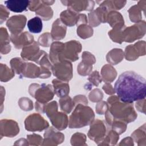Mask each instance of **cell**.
I'll return each instance as SVG.
<instances>
[{
  "mask_svg": "<svg viewBox=\"0 0 146 146\" xmlns=\"http://www.w3.org/2000/svg\"><path fill=\"white\" fill-rule=\"evenodd\" d=\"M52 82L54 93L58 97L62 98L68 95L70 87L67 82L62 81L58 79H54Z\"/></svg>",
  "mask_w": 146,
  "mask_h": 146,
  "instance_id": "23",
  "label": "cell"
},
{
  "mask_svg": "<svg viewBox=\"0 0 146 146\" xmlns=\"http://www.w3.org/2000/svg\"><path fill=\"white\" fill-rule=\"evenodd\" d=\"M26 63L23 62V60L19 58H13L10 60V66L11 67V69L17 74L21 75Z\"/></svg>",
  "mask_w": 146,
  "mask_h": 146,
  "instance_id": "35",
  "label": "cell"
},
{
  "mask_svg": "<svg viewBox=\"0 0 146 146\" xmlns=\"http://www.w3.org/2000/svg\"><path fill=\"white\" fill-rule=\"evenodd\" d=\"M42 5V1H30L29 9L32 11H36Z\"/></svg>",
  "mask_w": 146,
  "mask_h": 146,
  "instance_id": "47",
  "label": "cell"
},
{
  "mask_svg": "<svg viewBox=\"0 0 146 146\" xmlns=\"http://www.w3.org/2000/svg\"><path fill=\"white\" fill-rule=\"evenodd\" d=\"M27 138L28 141L30 143V145H42L41 143L43 141L42 137L35 133H33L32 135H29L27 136Z\"/></svg>",
  "mask_w": 146,
  "mask_h": 146,
  "instance_id": "44",
  "label": "cell"
},
{
  "mask_svg": "<svg viewBox=\"0 0 146 146\" xmlns=\"http://www.w3.org/2000/svg\"><path fill=\"white\" fill-rule=\"evenodd\" d=\"M102 79L106 83H110L113 82L117 76L116 70L110 64H105L101 70Z\"/></svg>",
  "mask_w": 146,
  "mask_h": 146,
  "instance_id": "25",
  "label": "cell"
},
{
  "mask_svg": "<svg viewBox=\"0 0 146 146\" xmlns=\"http://www.w3.org/2000/svg\"><path fill=\"white\" fill-rule=\"evenodd\" d=\"M108 11L103 7L99 6L96 10L88 13V23L90 26L96 27L101 23L107 22Z\"/></svg>",
  "mask_w": 146,
  "mask_h": 146,
  "instance_id": "14",
  "label": "cell"
},
{
  "mask_svg": "<svg viewBox=\"0 0 146 146\" xmlns=\"http://www.w3.org/2000/svg\"><path fill=\"white\" fill-rule=\"evenodd\" d=\"M51 70L57 79L63 82H69L73 76L72 66L68 60H64L54 63Z\"/></svg>",
  "mask_w": 146,
  "mask_h": 146,
  "instance_id": "8",
  "label": "cell"
},
{
  "mask_svg": "<svg viewBox=\"0 0 146 146\" xmlns=\"http://www.w3.org/2000/svg\"><path fill=\"white\" fill-rule=\"evenodd\" d=\"M107 133L106 127L103 121L97 119L91 124L88 136L99 145Z\"/></svg>",
  "mask_w": 146,
  "mask_h": 146,
  "instance_id": "10",
  "label": "cell"
},
{
  "mask_svg": "<svg viewBox=\"0 0 146 146\" xmlns=\"http://www.w3.org/2000/svg\"><path fill=\"white\" fill-rule=\"evenodd\" d=\"M44 52V51L40 50L38 43L34 41L22 48L21 55L24 60L34 61L37 63Z\"/></svg>",
  "mask_w": 146,
  "mask_h": 146,
  "instance_id": "11",
  "label": "cell"
},
{
  "mask_svg": "<svg viewBox=\"0 0 146 146\" xmlns=\"http://www.w3.org/2000/svg\"><path fill=\"white\" fill-rule=\"evenodd\" d=\"M45 113L55 128L59 131L66 128L68 124L67 116L64 113L58 112V104L56 101L46 104Z\"/></svg>",
  "mask_w": 146,
  "mask_h": 146,
  "instance_id": "4",
  "label": "cell"
},
{
  "mask_svg": "<svg viewBox=\"0 0 146 146\" xmlns=\"http://www.w3.org/2000/svg\"><path fill=\"white\" fill-rule=\"evenodd\" d=\"M67 28L65 25L61 21L60 19L58 18L54 22L52 26L51 35L53 40H59L65 37Z\"/></svg>",
  "mask_w": 146,
  "mask_h": 146,
  "instance_id": "20",
  "label": "cell"
},
{
  "mask_svg": "<svg viewBox=\"0 0 146 146\" xmlns=\"http://www.w3.org/2000/svg\"><path fill=\"white\" fill-rule=\"evenodd\" d=\"M29 92L37 102L43 104H46L52 100L55 94L52 86L44 83L41 85L36 83L31 84L29 86Z\"/></svg>",
  "mask_w": 146,
  "mask_h": 146,
  "instance_id": "5",
  "label": "cell"
},
{
  "mask_svg": "<svg viewBox=\"0 0 146 146\" xmlns=\"http://www.w3.org/2000/svg\"><path fill=\"white\" fill-rule=\"evenodd\" d=\"M44 137L42 145H58L62 143L64 139V135L56 131L53 127L47 128Z\"/></svg>",
  "mask_w": 146,
  "mask_h": 146,
  "instance_id": "16",
  "label": "cell"
},
{
  "mask_svg": "<svg viewBox=\"0 0 146 146\" xmlns=\"http://www.w3.org/2000/svg\"><path fill=\"white\" fill-rule=\"evenodd\" d=\"M124 56V52L120 48H114L109 51L106 56L107 61L112 65L120 63Z\"/></svg>",
  "mask_w": 146,
  "mask_h": 146,
  "instance_id": "27",
  "label": "cell"
},
{
  "mask_svg": "<svg viewBox=\"0 0 146 146\" xmlns=\"http://www.w3.org/2000/svg\"><path fill=\"white\" fill-rule=\"evenodd\" d=\"M86 135L77 132L72 136L71 139V143L72 145H86L85 141L86 140Z\"/></svg>",
  "mask_w": 146,
  "mask_h": 146,
  "instance_id": "40",
  "label": "cell"
},
{
  "mask_svg": "<svg viewBox=\"0 0 146 146\" xmlns=\"http://www.w3.org/2000/svg\"><path fill=\"white\" fill-rule=\"evenodd\" d=\"M92 70V65L88 64L82 61L78 66L77 71L78 74L82 76H86L89 75Z\"/></svg>",
  "mask_w": 146,
  "mask_h": 146,
  "instance_id": "39",
  "label": "cell"
},
{
  "mask_svg": "<svg viewBox=\"0 0 146 146\" xmlns=\"http://www.w3.org/2000/svg\"><path fill=\"white\" fill-rule=\"evenodd\" d=\"M94 118L95 114L92 108L85 104H78L70 116L68 127L70 128H79L91 124Z\"/></svg>",
  "mask_w": 146,
  "mask_h": 146,
  "instance_id": "3",
  "label": "cell"
},
{
  "mask_svg": "<svg viewBox=\"0 0 146 146\" xmlns=\"http://www.w3.org/2000/svg\"><path fill=\"white\" fill-rule=\"evenodd\" d=\"M20 108L25 111H30L33 108V102L27 98H21L18 102Z\"/></svg>",
  "mask_w": 146,
  "mask_h": 146,
  "instance_id": "41",
  "label": "cell"
},
{
  "mask_svg": "<svg viewBox=\"0 0 146 146\" xmlns=\"http://www.w3.org/2000/svg\"><path fill=\"white\" fill-rule=\"evenodd\" d=\"M27 25L29 30L32 33H39L42 30V21L41 18L38 17H35L29 20Z\"/></svg>",
  "mask_w": 146,
  "mask_h": 146,
  "instance_id": "31",
  "label": "cell"
},
{
  "mask_svg": "<svg viewBox=\"0 0 146 146\" xmlns=\"http://www.w3.org/2000/svg\"><path fill=\"white\" fill-rule=\"evenodd\" d=\"M6 7L10 11L15 13H21L27 11L30 1L27 0H9L5 1Z\"/></svg>",
  "mask_w": 146,
  "mask_h": 146,
  "instance_id": "21",
  "label": "cell"
},
{
  "mask_svg": "<svg viewBox=\"0 0 146 146\" xmlns=\"http://www.w3.org/2000/svg\"><path fill=\"white\" fill-rule=\"evenodd\" d=\"M10 39L15 47L18 49L30 44L34 42L33 36L27 31L21 33L18 35L11 34Z\"/></svg>",
  "mask_w": 146,
  "mask_h": 146,
  "instance_id": "18",
  "label": "cell"
},
{
  "mask_svg": "<svg viewBox=\"0 0 146 146\" xmlns=\"http://www.w3.org/2000/svg\"><path fill=\"white\" fill-rule=\"evenodd\" d=\"M52 39L50 33H44L38 38V43L43 47H48L50 45Z\"/></svg>",
  "mask_w": 146,
  "mask_h": 146,
  "instance_id": "42",
  "label": "cell"
},
{
  "mask_svg": "<svg viewBox=\"0 0 146 146\" xmlns=\"http://www.w3.org/2000/svg\"><path fill=\"white\" fill-rule=\"evenodd\" d=\"M25 129L29 131H42L48 128V123L39 113H33L25 120Z\"/></svg>",
  "mask_w": 146,
  "mask_h": 146,
  "instance_id": "9",
  "label": "cell"
},
{
  "mask_svg": "<svg viewBox=\"0 0 146 146\" xmlns=\"http://www.w3.org/2000/svg\"><path fill=\"white\" fill-rule=\"evenodd\" d=\"M93 29L90 26L83 24L78 26L77 29V34L82 39H86L91 37L93 35Z\"/></svg>",
  "mask_w": 146,
  "mask_h": 146,
  "instance_id": "36",
  "label": "cell"
},
{
  "mask_svg": "<svg viewBox=\"0 0 146 146\" xmlns=\"http://www.w3.org/2000/svg\"><path fill=\"white\" fill-rule=\"evenodd\" d=\"M80 15V14L68 8L60 13V19L65 25L73 26L75 25H78Z\"/></svg>",
  "mask_w": 146,
  "mask_h": 146,
  "instance_id": "19",
  "label": "cell"
},
{
  "mask_svg": "<svg viewBox=\"0 0 146 146\" xmlns=\"http://www.w3.org/2000/svg\"><path fill=\"white\" fill-rule=\"evenodd\" d=\"M145 99L139 100L136 103V107L139 111L145 113Z\"/></svg>",
  "mask_w": 146,
  "mask_h": 146,
  "instance_id": "48",
  "label": "cell"
},
{
  "mask_svg": "<svg viewBox=\"0 0 146 146\" xmlns=\"http://www.w3.org/2000/svg\"><path fill=\"white\" fill-rule=\"evenodd\" d=\"M141 9L137 5H133L128 10L130 20L134 23H137L141 21Z\"/></svg>",
  "mask_w": 146,
  "mask_h": 146,
  "instance_id": "33",
  "label": "cell"
},
{
  "mask_svg": "<svg viewBox=\"0 0 146 146\" xmlns=\"http://www.w3.org/2000/svg\"><path fill=\"white\" fill-rule=\"evenodd\" d=\"M114 90L121 102L132 103L145 99L146 80L133 71H125L119 75L115 83Z\"/></svg>",
  "mask_w": 146,
  "mask_h": 146,
  "instance_id": "1",
  "label": "cell"
},
{
  "mask_svg": "<svg viewBox=\"0 0 146 146\" xmlns=\"http://www.w3.org/2000/svg\"><path fill=\"white\" fill-rule=\"evenodd\" d=\"M145 3H146V1H140L137 3V5L140 6V7L143 11V13L144 14H145Z\"/></svg>",
  "mask_w": 146,
  "mask_h": 146,
  "instance_id": "51",
  "label": "cell"
},
{
  "mask_svg": "<svg viewBox=\"0 0 146 146\" xmlns=\"http://www.w3.org/2000/svg\"><path fill=\"white\" fill-rule=\"evenodd\" d=\"M119 139V134L114 130L111 129L107 132V133H106L105 137L101 141L103 143H101L100 145H106V143H108L107 145H115Z\"/></svg>",
  "mask_w": 146,
  "mask_h": 146,
  "instance_id": "34",
  "label": "cell"
},
{
  "mask_svg": "<svg viewBox=\"0 0 146 146\" xmlns=\"http://www.w3.org/2000/svg\"><path fill=\"white\" fill-rule=\"evenodd\" d=\"M125 58L127 60L133 61L140 56L145 55V42L141 40L134 44L127 46L124 52Z\"/></svg>",
  "mask_w": 146,
  "mask_h": 146,
  "instance_id": "12",
  "label": "cell"
},
{
  "mask_svg": "<svg viewBox=\"0 0 146 146\" xmlns=\"http://www.w3.org/2000/svg\"><path fill=\"white\" fill-rule=\"evenodd\" d=\"M103 92L98 88L92 91L89 94V99L92 102H98L102 101L103 99Z\"/></svg>",
  "mask_w": 146,
  "mask_h": 146,
  "instance_id": "43",
  "label": "cell"
},
{
  "mask_svg": "<svg viewBox=\"0 0 146 146\" xmlns=\"http://www.w3.org/2000/svg\"><path fill=\"white\" fill-rule=\"evenodd\" d=\"M19 132V128L16 121L7 119L1 120V136L12 137L18 134Z\"/></svg>",
  "mask_w": 146,
  "mask_h": 146,
  "instance_id": "17",
  "label": "cell"
},
{
  "mask_svg": "<svg viewBox=\"0 0 146 146\" xmlns=\"http://www.w3.org/2000/svg\"><path fill=\"white\" fill-rule=\"evenodd\" d=\"M73 100L75 103V104H76L77 103H80L85 105H87L88 104L87 99L84 95H76V96L74 97Z\"/></svg>",
  "mask_w": 146,
  "mask_h": 146,
  "instance_id": "49",
  "label": "cell"
},
{
  "mask_svg": "<svg viewBox=\"0 0 146 146\" xmlns=\"http://www.w3.org/2000/svg\"><path fill=\"white\" fill-rule=\"evenodd\" d=\"M125 27L124 25H116L109 31L108 35L113 42L117 43H121L123 42V30Z\"/></svg>",
  "mask_w": 146,
  "mask_h": 146,
  "instance_id": "28",
  "label": "cell"
},
{
  "mask_svg": "<svg viewBox=\"0 0 146 146\" xmlns=\"http://www.w3.org/2000/svg\"><path fill=\"white\" fill-rule=\"evenodd\" d=\"M146 31V24L144 21L135 23L133 25L126 27L123 30V42H133L143 38Z\"/></svg>",
  "mask_w": 146,
  "mask_h": 146,
  "instance_id": "7",
  "label": "cell"
},
{
  "mask_svg": "<svg viewBox=\"0 0 146 146\" xmlns=\"http://www.w3.org/2000/svg\"><path fill=\"white\" fill-rule=\"evenodd\" d=\"M107 104L108 111L115 119L128 123L134 121L137 116L133 104L121 102L117 96L109 97Z\"/></svg>",
  "mask_w": 146,
  "mask_h": 146,
  "instance_id": "2",
  "label": "cell"
},
{
  "mask_svg": "<svg viewBox=\"0 0 146 146\" xmlns=\"http://www.w3.org/2000/svg\"><path fill=\"white\" fill-rule=\"evenodd\" d=\"M131 136L132 138L137 144L140 141H143L145 144V124H144L143 125L135 131Z\"/></svg>",
  "mask_w": 146,
  "mask_h": 146,
  "instance_id": "37",
  "label": "cell"
},
{
  "mask_svg": "<svg viewBox=\"0 0 146 146\" xmlns=\"http://www.w3.org/2000/svg\"><path fill=\"white\" fill-rule=\"evenodd\" d=\"M1 70L4 71V73L1 72V80L2 82H7L14 76V71L12 69L9 68L6 64L3 63H1Z\"/></svg>",
  "mask_w": 146,
  "mask_h": 146,
  "instance_id": "38",
  "label": "cell"
},
{
  "mask_svg": "<svg viewBox=\"0 0 146 146\" xmlns=\"http://www.w3.org/2000/svg\"><path fill=\"white\" fill-rule=\"evenodd\" d=\"M82 44L77 40H70L64 43L59 58V62L68 60L75 62L79 59L78 54L82 50Z\"/></svg>",
  "mask_w": 146,
  "mask_h": 146,
  "instance_id": "6",
  "label": "cell"
},
{
  "mask_svg": "<svg viewBox=\"0 0 146 146\" xmlns=\"http://www.w3.org/2000/svg\"><path fill=\"white\" fill-rule=\"evenodd\" d=\"M55 2L54 1H42V5L35 11L36 15H38L43 21L50 19L53 15V11L49 6Z\"/></svg>",
  "mask_w": 146,
  "mask_h": 146,
  "instance_id": "22",
  "label": "cell"
},
{
  "mask_svg": "<svg viewBox=\"0 0 146 146\" xmlns=\"http://www.w3.org/2000/svg\"><path fill=\"white\" fill-rule=\"evenodd\" d=\"M107 22H108L112 27L116 25H124L123 16L120 13L116 11H111L108 13L107 17Z\"/></svg>",
  "mask_w": 146,
  "mask_h": 146,
  "instance_id": "30",
  "label": "cell"
},
{
  "mask_svg": "<svg viewBox=\"0 0 146 146\" xmlns=\"http://www.w3.org/2000/svg\"><path fill=\"white\" fill-rule=\"evenodd\" d=\"M61 2L68 9L77 13L84 10L92 11L95 5L93 1H62Z\"/></svg>",
  "mask_w": 146,
  "mask_h": 146,
  "instance_id": "15",
  "label": "cell"
},
{
  "mask_svg": "<svg viewBox=\"0 0 146 146\" xmlns=\"http://www.w3.org/2000/svg\"><path fill=\"white\" fill-rule=\"evenodd\" d=\"M22 76L29 78H40L41 67H38L34 63H26Z\"/></svg>",
  "mask_w": 146,
  "mask_h": 146,
  "instance_id": "24",
  "label": "cell"
},
{
  "mask_svg": "<svg viewBox=\"0 0 146 146\" xmlns=\"http://www.w3.org/2000/svg\"><path fill=\"white\" fill-rule=\"evenodd\" d=\"M26 23V17L23 15L12 16L7 21L6 26L13 35H18L22 33Z\"/></svg>",
  "mask_w": 146,
  "mask_h": 146,
  "instance_id": "13",
  "label": "cell"
},
{
  "mask_svg": "<svg viewBox=\"0 0 146 146\" xmlns=\"http://www.w3.org/2000/svg\"><path fill=\"white\" fill-rule=\"evenodd\" d=\"M103 89L105 92L108 95H112L115 93L114 88H113L112 85L110 83H105L103 86Z\"/></svg>",
  "mask_w": 146,
  "mask_h": 146,
  "instance_id": "50",
  "label": "cell"
},
{
  "mask_svg": "<svg viewBox=\"0 0 146 146\" xmlns=\"http://www.w3.org/2000/svg\"><path fill=\"white\" fill-rule=\"evenodd\" d=\"M88 80L91 83L96 86H98L99 84L102 81V77L100 76L99 72L97 71H95L92 72L91 74L90 75L89 78H88Z\"/></svg>",
  "mask_w": 146,
  "mask_h": 146,
  "instance_id": "45",
  "label": "cell"
},
{
  "mask_svg": "<svg viewBox=\"0 0 146 146\" xmlns=\"http://www.w3.org/2000/svg\"><path fill=\"white\" fill-rule=\"evenodd\" d=\"M59 104L61 110L66 113H69L75 105L74 100L68 95L60 98Z\"/></svg>",
  "mask_w": 146,
  "mask_h": 146,
  "instance_id": "32",
  "label": "cell"
},
{
  "mask_svg": "<svg viewBox=\"0 0 146 146\" xmlns=\"http://www.w3.org/2000/svg\"><path fill=\"white\" fill-rule=\"evenodd\" d=\"M99 6L104 7L108 12L120 10L126 4L125 1H100Z\"/></svg>",
  "mask_w": 146,
  "mask_h": 146,
  "instance_id": "29",
  "label": "cell"
},
{
  "mask_svg": "<svg viewBox=\"0 0 146 146\" xmlns=\"http://www.w3.org/2000/svg\"><path fill=\"white\" fill-rule=\"evenodd\" d=\"M108 109V106L107 103L103 101H100V102L98 103L96 106V112L99 115L105 113Z\"/></svg>",
  "mask_w": 146,
  "mask_h": 146,
  "instance_id": "46",
  "label": "cell"
},
{
  "mask_svg": "<svg viewBox=\"0 0 146 146\" xmlns=\"http://www.w3.org/2000/svg\"><path fill=\"white\" fill-rule=\"evenodd\" d=\"M63 45V43L58 41L54 42L51 44L49 58L53 64L59 62V58Z\"/></svg>",
  "mask_w": 146,
  "mask_h": 146,
  "instance_id": "26",
  "label": "cell"
}]
</instances>
